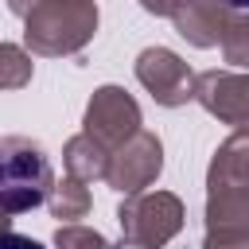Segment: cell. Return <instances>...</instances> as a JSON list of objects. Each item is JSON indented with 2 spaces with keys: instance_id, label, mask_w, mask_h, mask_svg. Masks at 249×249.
Listing matches in <instances>:
<instances>
[{
  "instance_id": "1",
  "label": "cell",
  "mask_w": 249,
  "mask_h": 249,
  "mask_svg": "<svg viewBox=\"0 0 249 249\" xmlns=\"http://www.w3.org/2000/svg\"><path fill=\"white\" fill-rule=\"evenodd\" d=\"M27 47L39 54H66L78 51L93 27H97V8L93 0H39L27 16Z\"/></svg>"
},
{
  "instance_id": "2",
  "label": "cell",
  "mask_w": 249,
  "mask_h": 249,
  "mask_svg": "<svg viewBox=\"0 0 249 249\" xmlns=\"http://www.w3.org/2000/svg\"><path fill=\"white\" fill-rule=\"evenodd\" d=\"M47 187H51V163L43 148L23 136H4L0 140V210L23 214L47 198Z\"/></svg>"
},
{
  "instance_id": "3",
  "label": "cell",
  "mask_w": 249,
  "mask_h": 249,
  "mask_svg": "<svg viewBox=\"0 0 249 249\" xmlns=\"http://www.w3.org/2000/svg\"><path fill=\"white\" fill-rule=\"evenodd\" d=\"M136 78L156 93V101L163 105H183L187 97H195V78L187 70V62L163 47H148L136 58Z\"/></svg>"
},
{
  "instance_id": "4",
  "label": "cell",
  "mask_w": 249,
  "mask_h": 249,
  "mask_svg": "<svg viewBox=\"0 0 249 249\" xmlns=\"http://www.w3.org/2000/svg\"><path fill=\"white\" fill-rule=\"evenodd\" d=\"M140 124V113H136V101L124 97V89L117 86H105L93 93L89 101V113H86V132L97 136L101 144H121L136 132Z\"/></svg>"
},
{
  "instance_id": "5",
  "label": "cell",
  "mask_w": 249,
  "mask_h": 249,
  "mask_svg": "<svg viewBox=\"0 0 249 249\" xmlns=\"http://www.w3.org/2000/svg\"><path fill=\"white\" fill-rule=\"evenodd\" d=\"M195 97L230 124H249V74H202L195 82Z\"/></svg>"
},
{
  "instance_id": "6",
  "label": "cell",
  "mask_w": 249,
  "mask_h": 249,
  "mask_svg": "<svg viewBox=\"0 0 249 249\" xmlns=\"http://www.w3.org/2000/svg\"><path fill=\"white\" fill-rule=\"evenodd\" d=\"M156 171H160V140L148 136V132H132V140L124 144V152L117 160V167H109V179L121 191H136Z\"/></svg>"
},
{
  "instance_id": "7",
  "label": "cell",
  "mask_w": 249,
  "mask_h": 249,
  "mask_svg": "<svg viewBox=\"0 0 249 249\" xmlns=\"http://www.w3.org/2000/svg\"><path fill=\"white\" fill-rule=\"evenodd\" d=\"M226 0H183L175 12V27L183 39H191L195 47H210L222 39L226 31V16H222Z\"/></svg>"
},
{
  "instance_id": "8",
  "label": "cell",
  "mask_w": 249,
  "mask_h": 249,
  "mask_svg": "<svg viewBox=\"0 0 249 249\" xmlns=\"http://www.w3.org/2000/svg\"><path fill=\"white\" fill-rule=\"evenodd\" d=\"M237 175V187L249 191V132H237L233 140H226V148L218 152L214 160V171H210V183H222Z\"/></svg>"
},
{
  "instance_id": "9",
  "label": "cell",
  "mask_w": 249,
  "mask_h": 249,
  "mask_svg": "<svg viewBox=\"0 0 249 249\" xmlns=\"http://www.w3.org/2000/svg\"><path fill=\"white\" fill-rule=\"evenodd\" d=\"M105 152H101V140L97 136H78V140H70V148H66V163H70V171L74 175H82V179H93V175H105V160H101Z\"/></svg>"
},
{
  "instance_id": "10",
  "label": "cell",
  "mask_w": 249,
  "mask_h": 249,
  "mask_svg": "<svg viewBox=\"0 0 249 249\" xmlns=\"http://www.w3.org/2000/svg\"><path fill=\"white\" fill-rule=\"evenodd\" d=\"M222 47H226V62L249 66V19H230L222 31Z\"/></svg>"
},
{
  "instance_id": "11",
  "label": "cell",
  "mask_w": 249,
  "mask_h": 249,
  "mask_svg": "<svg viewBox=\"0 0 249 249\" xmlns=\"http://www.w3.org/2000/svg\"><path fill=\"white\" fill-rule=\"evenodd\" d=\"M31 78V62L19 47H0V86H23Z\"/></svg>"
},
{
  "instance_id": "12",
  "label": "cell",
  "mask_w": 249,
  "mask_h": 249,
  "mask_svg": "<svg viewBox=\"0 0 249 249\" xmlns=\"http://www.w3.org/2000/svg\"><path fill=\"white\" fill-rule=\"evenodd\" d=\"M82 210H86V191H82L78 183L58 187V195H54V214H58V218H74V214H82Z\"/></svg>"
},
{
  "instance_id": "13",
  "label": "cell",
  "mask_w": 249,
  "mask_h": 249,
  "mask_svg": "<svg viewBox=\"0 0 249 249\" xmlns=\"http://www.w3.org/2000/svg\"><path fill=\"white\" fill-rule=\"evenodd\" d=\"M179 4H183V0H144V8H148V12H160V16H175Z\"/></svg>"
},
{
  "instance_id": "14",
  "label": "cell",
  "mask_w": 249,
  "mask_h": 249,
  "mask_svg": "<svg viewBox=\"0 0 249 249\" xmlns=\"http://www.w3.org/2000/svg\"><path fill=\"white\" fill-rule=\"evenodd\" d=\"M8 4H12V12H19V16H27V12H31V8L39 4V0H8Z\"/></svg>"
},
{
  "instance_id": "15",
  "label": "cell",
  "mask_w": 249,
  "mask_h": 249,
  "mask_svg": "<svg viewBox=\"0 0 249 249\" xmlns=\"http://www.w3.org/2000/svg\"><path fill=\"white\" fill-rule=\"evenodd\" d=\"M230 8H249V0H226Z\"/></svg>"
}]
</instances>
